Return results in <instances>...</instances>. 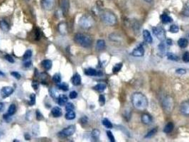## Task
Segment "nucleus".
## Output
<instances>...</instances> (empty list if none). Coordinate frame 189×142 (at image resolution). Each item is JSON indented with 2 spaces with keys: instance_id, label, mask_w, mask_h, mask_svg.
<instances>
[{
  "instance_id": "obj_1",
  "label": "nucleus",
  "mask_w": 189,
  "mask_h": 142,
  "mask_svg": "<svg viewBox=\"0 0 189 142\" xmlns=\"http://www.w3.org/2000/svg\"><path fill=\"white\" fill-rule=\"evenodd\" d=\"M132 102L134 107L139 111H144L148 106V99L141 92H135L132 95Z\"/></svg>"
},
{
  "instance_id": "obj_2",
  "label": "nucleus",
  "mask_w": 189,
  "mask_h": 142,
  "mask_svg": "<svg viewBox=\"0 0 189 142\" xmlns=\"http://www.w3.org/2000/svg\"><path fill=\"white\" fill-rule=\"evenodd\" d=\"M74 41L77 44L83 48H89L92 44L91 37L84 33H76L74 36Z\"/></svg>"
},
{
  "instance_id": "obj_3",
  "label": "nucleus",
  "mask_w": 189,
  "mask_h": 142,
  "mask_svg": "<svg viewBox=\"0 0 189 142\" xmlns=\"http://www.w3.org/2000/svg\"><path fill=\"white\" fill-rule=\"evenodd\" d=\"M100 18H101V20L108 26H114L117 23L116 16L110 11H102L100 14Z\"/></svg>"
},
{
  "instance_id": "obj_4",
  "label": "nucleus",
  "mask_w": 189,
  "mask_h": 142,
  "mask_svg": "<svg viewBox=\"0 0 189 142\" xmlns=\"http://www.w3.org/2000/svg\"><path fill=\"white\" fill-rule=\"evenodd\" d=\"M78 24L80 27L85 28V29H88V28H91L93 26L94 21H93V18L90 17V16L84 15L79 19Z\"/></svg>"
},
{
  "instance_id": "obj_5",
  "label": "nucleus",
  "mask_w": 189,
  "mask_h": 142,
  "mask_svg": "<svg viewBox=\"0 0 189 142\" xmlns=\"http://www.w3.org/2000/svg\"><path fill=\"white\" fill-rule=\"evenodd\" d=\"M163 107L168 113H170L174 109V100L171 97H167L163 100Z\"/></svg>"
},
{
  "instance_id": "obj_6",
  "label": "nucleus",
  "mask_w": 189,
  "mask_h": 142,
  "mask_svg": "<svg viewBox=\"0 0 189 142\" xmlns=\"http://www.w3.org/2000/svg\"><path fill=\"white\" fill-rule=\"evenodd\" d=\"M75 131V127L73 125L69 126L68 127L65 128L62 130L61 132H59V136L61 137H68V136L73 135Z\"/></svg>"
},
{
  "instance_id": "obj_7",
  "label": "nucleus",
  "mask_w": 189,
  "mask_h": 142,
  "mask_svg": "<svg viewBox=\"0 0 189 142\" xmlns=\"http://www.w3.org/2000/svg\"><path fill=\"white\" fill-rule=\"evenodd\" d=\"M152 31L154 34L156 36V38L160 41H164L166 38L165 31L161 27H153Z\"/></svg>"
},
{
  "instance_id": "obj_8",
  "label": "nucleus",
  "mask_w": 189,
  "mask_h": 142,
  "mask_svg": "<svg viewBox=\"0 0 189 142\" xmlns=\"http://www.w3.org/2000/svg\"><path fill=\"white\" fill-rule=\"evenodd\" d=\"M41 6L45 10H52L55 6V0H42Z\"/></svg>"
},
{
  "instance_id": "obj_9",
  "label": "nucleus",
  "mask_w": 189,
  "mask_h": 142,
  "mask_svg": "<svg viewBox=\"0 0 189 142\" xmlns=\"http://www.w3.org/2000/svg\"><path fill=\"white\" fill-rule=\"evenodd\" d=\"M14 92V89L12 87H4L0 91V94L2 98H7Z\"/></svg>"
},
{
  "instance_id": "obj_10",
  "label": "nucleus",
  "mask_w": 189,
  "mask_h": 142,
  "mask_svg": "<svg viewBox=\"0 0 189 142\" xmlns=\"http://www.w3.org/2000/svg\"><path fill=\"white\" fill-rule=\"evenodd\" d=\"M180 111L185 116L189 115V99L185 100L183 102L181 103V107H180Z\"/></svg>"
},
{
  "instance_id": "obj_11",
  "label": "nucleus",
  "mask_w": 189,
  "mask_h": 142,
  "mask_svg": "<svg viewBox=\"0 0 189 142\" xmlns=\"http://www.w3.org/2000/svg\"><path fill=\"white\" fill-rule=\"evenodd\" d=\"M144 54V47L142 45H139L138 47L134 49V51L132 52V55L135 57H142Z\"/></svg>"
},
{
  "instance_id": "obj_12",
  "label": "nucleus",
  "mask_w": 189,
  "mask_h": 142,
  "mask_svg": "<svg viewBox=\"0 0 189 142\" xmlns=\"http://www.w3.org/2000/svg\"><path fill=\"white\" fill-rule=\"evenodd\" d=\"M61 8L62 13L63 14V15H66L68 12V8H69V2H68V0H61Z\"/></svg>"
},
{
  "instance_id": "obj_13",
  "label": "nucleus",
  "mask_w": 189,
  "mask_h": 142,
  "mask_svg": "<svg viewBox=\"0 0 189 142\" xmlns=\"http://www.w3.org/2000/svg\"><path fill=\"white\" fill-rule=\"evenodd\" d=\"M143 37H144V41L148 43H151L153 41V38L151 37V33H149V31L148 30H144L143 31Z\"/></svg>"
},
{
  "instance_id": "obj_14",
  "label": "nucleus",
  "mask_w": 189,
  "mask_h": 142,
  "mask_svg": "<svg viewBox=\"0 0 189 142\" xmlns=\"http://www.w3.org/2000/svg\"><path fill=\"white\" fill-rule=\"evenodd\" d=\"M142 122L145 124H149L152 122V117L148 114H144L142 116Z\"/></svg>"
},
{
  "instance_id": "obj_15",
  "label": "nucleus",
  "mask_w": 189,
  "mask_h": 142,
  "mask_svg": "<svg viewBox=\"0 0 189 142\" xmlns=\"http://www.w3.org/2000/svg\"><path fill=\"white\" fill-rule=\"evenodd\" d=\"M85 75H89V76H96V75H102V73H101V72H98V71H96L95 70V69L93 68H88L86 69L85 70Z\"/></svg>"
},
{
  "instance_id": "obj_16",
  "label": "nucleus",
  "mask_w": 189,
  "mask_h": 142,
  "mask_svg": "<svg viewBox=\"0 0 189 142\" xmlns=\"http://www.w3.org/2000/svg\"><path fill=\"white\" fill-rule=\"evenodd\" d=\"M51 114L54 117H59L62 115V110L58 106H55L51 110Z\"/></svg>"
},
{
  "instance_id": "obj_17",
  "label": "nucleus",
  "mask_w": 189,
  "mask_h": 142,
  "mask_svg": "<svg viewBox=\"0 0 189 142\" xmlns=\"http://www.w3.org/2000/svg\"><path fill=\"white\" fill-rule=\"evenodd\" d=\"M67 102H68V97L66 95H62L59 96V97L58 99V103L59 105H65Z\"/></svg>"
},
{
  "instance_id": "obj_18",
  "label": "nucleus",
  "mask_w": 189,
  "mask_h": 142,
  "mask_svg": "<svg viewBox=\"0 0 189 142\" xmlns=\"http://www.w3.org/2000/svg\"><path fill=\"white\" fill-rule=\"evenodd\" d=\"M41 65L45 70H49L52 67V61L51 60H44L42 61Z\"/></svg>"
},
{
  "instance_id": "obj_19",
  "label": "nucleus",
  "mask_w": 189,
  "mask_h": 142,
  "mask_svg": "<svg viewBox=\"0 0 189 142\" xmlns=\"http://www.w3.org/2000/svg\"><path fill=\"white\" fill-rule=\"evenodd\" d=\"M105 41L102 39H100L97 41L96 43V49L98 51H102L105 49Z\"/></svg>"
},
{
  "instance_id": "obj_20",
  "label": "nucleus",
  "mask_w": 189,
  "mask_h": 142,
  "mask_svg": "<svg viewBox=\"0 0 189 142\" xmlns=\"http://www.w3.org/2000/svg\"><path fill=\"white\" fill-rule=\"evenodd\" d=\"M72 83H73V85H75V86H77V85H80L81 83V78L80 75L79 74H75V75L73 77V79H72Z\"/></svg>"
},
{
  "instance_id": "obj_21",
  "label": "nucleus",
  "mask_w": 189,
  "mask_h": 142,
  "mask_svg": "<svg viewBox=\"0 0 189 142\" xmlns=\"http://www.w3.org/2000/svg\"><path fill=\"white\" fill-rule=\"evenodd\" d=\"M188 44V41L186 38H181L178 41V45L179 46V47L182 48V49H184V48L187 47Z\"/></svg>"
},
{
  "instance_id": "obj_22",
  "label": "nucleus",
  "mask_w": 189,
  "mask_h": 142,
  "mask_svg": "<svg viewBox=\"0 0 189 142\" xmlns=\"http://www.w3.org/2000/svg\"><path fill=\"white\" fill-rule=\"evenodd\" d=\"M161 19L162 23H164V24H168V23H170L173 21V19H171L168 14H162V15L161 16Z\"/></svg>"
},
{
  "instance_id": "obj_23",
  "label": "nucleus",
  "mask_w": 189,
  "mask_h": 142,
  "mask_svg": "<svg viewBox=\"0 0 189 142\" xmlns=\"http://www.w3.org/2000/svg\"><path fill=\"white\" fill-rule=\"evenodd\" d=\"M106 88H107V85L105 83H99V84L95 85L94 89L98 92H103Z\"/></svg>"
},
{
  "instance_id": "obj_24",
  "label": "nucleus",
  "mask_w": 189,
  "mask_h": 142,
  "mask_svg": "<svg viewBox=\"0 0 189 142\" xmlns=\"http://www.w3.org/2000/svg\"><path fill=\"white\" fill-rule=\"evenodd\" d=\"M173 129H174V124H173L172 122H169V123H168L165 126V127L164 129V131L165 133H167V134H169V133H171L173 131Z\"/></svg>"
},
{
  "instance_id": "obj_25",
  "label": "nucleus",
  "mask_w": 189,
  "mask_h": 142,
  "mask_svg": "<svg viewBox=\"0 0 189 142\" xmlns=\"http://www.w3.org/2000/svg\"><path fill=\"white\" fill-rule=\"evenodd\" d=\"M65 117H66V120H73L75 118V113L74 112L73 110L68 111L66 112V115H65Z\"/></svg>"
},
{
  "instance_id": "obj_26",
  "label": "nucleus",
  "mask_w": 189,
  "mask_h": 142,
  "mask_svg": "<svg viewBox=\"0 0 189 142\" xmlns=\"http://www.w3.org/2000/svg\"><path fill=\"white\" fill-rule=\"evenodd\" d=\"M0 28L4 31H8L9 30V26L6 21L4 20L0 21Z\"/></svg>"
},
{
  "instance_id": "obj_27",
  "label": "nucleus",
  "mask_w": 189,
  "mask_h": 142,
  "mask_svg": "<svg viewBox=\"0 0 189 142\" xmlns=\"http://www.w3.org/2000/svg\"><path fill=\"white\" fill-rule=\"evenodd\" d=\"M100 131L98 129H94L91 133V136L92 138L95 140V141H98L99 139V137H100Z\"/></svg>"
},
{
  "instance_id": "obj_28",
  "label": "nucleus",
  "mask_w": 189,
  "mask_h": 142,
  "mask_svg": "<svg viewBox=\"0 0 189 142\" xmlns=\"http://www.w3.org/2000/svg\"><path fill=\"white\" fill-rule=\"evenodd\" d=\"M102 124H103L106 128H107V129H112L113 127L112 124L111 123L110 121L107 120V119H104V120H102Z\"/></svg>"
},
{
  "instance_id": "obj_29",
  "label": "nucleus",
  "mask_w": 189,
  "mask_h": 142,
  "mask_svg": "<svg viewBox=\"0 0 189 142\" xmlns=\"http://www.w3.org/2000/svg\"><path fill=\"white\" fill-rule=\"evenodd\" d=\"M58 88L60 89V90H62L63 91H68L69 90V87H68V85L66 83H62L61 84L58 85Z\"/></svg>"
},
{
  "instance_id": "obj_30",
  "label": "nucleus",
  "mask_w": 189,
  "mask_h": 142,
  "mask_svg": "<svg viewBox=\"0 0 189 142\" xmlns=\"http://www.w3.org/2000/svg\"><path fill=\"white\" fill-rule=\"evenodd\" d=\"M16 110H17V107H16V105H15V104H11V105L9 106V107L8 114L9 115H11V116H12V115H14L15 114Z\"/></svg>"
},
{
  "instance_id": "obj_31",
  "label": "nucleus",
  "mask_w": 189,
  "mask_h": 142,
  "mask_svg": "<svg viewBox=\"0 0 189 142\" xmlns=\"http://www.w3.org/2000/svg\"><path fill=\"white\" fill-rule=\"evenodd\" d=\"M31 56H32V51H31V50H28V51H26L25 53H24V56H23V60H29Z\"/></svg>"
},
{
  "instance_id": "obj_32",
  "label": "nucleus",
  "mask_w": 189,
  "mask_h": 142,
  "mask_svg": "<svg viewBox=\"0 0 189 142\" xmlns=\"http://www.w3.org/2000/svg\"><path fill=\"white\" fill-rule=\"evenodd\" d=\"M167 58L168 59L170 60H174V61H177V60H178V57L177 56H176V55L174 54V53H167Z\"/></svg>"
},
{
  "instance_id": "obj_33",
  "label": "nucleus",
  "mask_w": 189,
  "mask_h": 142,
  "mask_svg": "<svg viewBox=\"0 0 189 142\" xmlns=\"http://www.w3.org/2000/svg\"><path fill=\"white\" fill-rule=\"evenodd\" d=\"M183 14L185 16V17H189V0L187 1V3L185 4L184 8H183Z\"/></svg>"
},
{
  "instance_id": "obj_34",
  "label": "nucleus",
  "mask_w": 189,
  "mask_h": 142,
  "mask_svg": "<svg viewBox=\"0 0 189 142\" xmlns=\"http://www.w3.org/2000/svg\"><path fill=\"white\" fill-rule=\"evenodd\" d=\"M53 81H54V83H57V84H58L59 83H61V75H60L59 74H55L53 76Z\"/></svg>"
},
{
  "instance_id": "obj_35",
  "label": "nucleus",
  "mask_w": 189,
  "mask_h": 142,
  "mask_svg": "<svg viewBox=\"0 0 189 142\" xmlns=\"http://www.w3.org/2000/svg\"><path fill=\"white\" fill-rule=\"evenodd\" d=\"M122 67V63H117V64H116V65H114V67H113L112 71H113V72H118L120 70H121Z\"/></svg>"
},
{
  "instance_id": "obj_36",
  "label": "nucleus",
  "mask_w": 189,
  "mask_h": 142,
  "mask_svg": "<svg viewBox=\"0 0 189 142\" xmlns=\"http://www.w3.org/2000/svg\"><path fill=\"white\" fill-rule=\"evenodd\" d=\"M35 103H36V95H35L34 94H31V95H30V101L29 104L31 106H32Z\"/></svg>"
},
{
  "instance_id": "obj_37",
  "label": "nucleus",
  "mask_w": 189,
  "mask_h": 142,
  "mask_svg": "<svg viewBox=\"0 0 189 142\" xmlns=\"http://www.w3.org/2000/svg\"><path fill=\"white\" fill-rule=\"evenodd\" d=\"M179 31V28H178V26H176V25L173 24L170 26V31L171 33H177Z\"/></svg>"
},
{
  "instance_id": "obj_38",
  "label": "nucleus",
  "mask_w": 189,
  "mask_h": 142,
  "mask_svg": "<svg viewBox=\"0 0 189 142\" xmlns=\"http://www.w3.org/2000/svg\"><path fill=\"white\" fill-rule=\"evenodd\" d=\"M74 109V105L73 103L71 102H68L66 104V110L67 112L68 111H71V110H73Z\"/></svg>"
},
{
  "instance_id": "obj_39",
  "label": "nucleus",
  "mask_w": 189,
  "mask_h": 142,
  "mask_svg": "<svg viewBox=\"0 0 189 142\" xmlns=\"http://www.w3.org/2000/svg\"><path fill=\"white\" fill-rule=\"evenodd\" d=\"M156 131H157V129H151V131H149V132L147 133V134L146 135L145 137H146V138H149V137H151V136H154V135L155 134H156Z\"/></svg>"
},
{
  "instance_id": "obj_40",
  "label": "nucleus",
  "mask_w": 189,
  "mask_h": 142,
  "mask_svg": "<svg viewBox=\"0 0 189 142\" xmlns=\"http://www.w3.org/2000/svg\"><path fill=\"white\" fill-rule=\"evenodd\" d=\"M182 59H183V62H185V63H188L189 62V52L184 53L183 57H182Z\"/></svg>"
},
{
  "instance_id": "obj_41",
  "label": "nucleus",
  "mask_w": 189,
  "mask_h": 142,
  "mask_svg": "<svg viewBox=\"0 0 189 142\" xmlns=\"http://www.w3.org/2000/svg\"><path fill=\"white\" fill-rule=\"evenodd\" d=\"M59 31L61 33H63L66 31V26L65 24H61L59 25Z\"/></svg>"
},
{
  "instance_id": "obj_42",
  "label": "nucleus",
  "mask_w": 189,
  "mask_h": 142,
  "mask_svg": "<svg viewBox=\"0 0 189 142\" xmlns=\"http://www.w3.org/2000/svg\"><path fill=\"white\" fill-rule=\"evenodd\" d=\"M107 136H108L109 139L110 140V141H112V142L115 141V139H114V136H113L112 133L110 131H107Z\"/></svg>"
},
{
  "instance_id": "obj_43",
  "label": "nucleus",
  "mask_w": 189,
  "mask_h": 142,
  "mask_svg": "<svg viewBox=\"0 0 189 142\" xmlns=\"http://www.w3.org/2000/svg\"><path fill=\"white\" fill-rule=\"evenodd\" d=\"M99 102H100V105H101V106L104 105V104H105V96L102 95H100V97H99Z\"/></svg>"
},
{
  "instance_id": "obj_44",
  "label": "nucleus",
  "mask_w": 189,
  "mask_h": 142,
  "mask_svg": "<svg viewBox=\"0 0 189 142\" xmlns=\"http://www.w3.org/2000/svg\"><path fill=\"white\" fill-rule=\"evenodd\" d=\"M5 59H6L7 61L9 62V63H14V58H12V56H11V55H9V54H7L6 56H5Z\"/></svg>"
},
{
  "instance_id": "obj_45",
  "label": "nucleus",
  "mask_w": 189,
  "mask_h": 142,
  "mask_svg": "<svg viewBox=\"0 0 189 142\" xmlns=\"http://www.w3.org/2000/svg\"><path fill=\"white\" fill-rule=\"evenodd\" d=\"M77 97V93L75 91H72L69 94V97L70 99H75Z\"/></svg>"
},
{
  "instance_id": "obj_46",
  "label": "nucleus",
  "mask_w": 189,
  "mask_h": 142,
  "mask_svg": "<svg viewBox=\"0 0 189 142\" xmlns=\"http://www.w3.org/2000/svg\"><path fill=\"white\" fill-rule=\"evenodd\" d=\"M11 75L12 76H13V77L17 78V79H20L21 78V75L17 72H12Z\"/></svg>"
},
{
  "instance_id": "obj_47",
  "label": "nucleus",
  "mask_w": 189,
  "mask_h": 142,
  "mask_svg": "<svg viewBox=\"0 0 189 142\" xmlns=\"http://www.w3.org/2000/svg\"><path fill=\"white\" fill-rule=\"evenodd\" d=\"M36 119L37 120H41L43 119V115L40 112L39 110H37L36 111Z\"/></svg>"
},
{
  "instance_id": "obj_48",
  "label": "nucleus",
  "mask_w": 189,
  "mask_h": 142,
  "mask_svg": "<svg viewBox=\"0 0 189 142\" xmlns=\"http://www.w3.org/2000/svg\"><path fill=\"white\" fill-rule=\"evenodd\" d=\"M88 117H82V118L80 119V122H81V124H87L88 123Z\"/></svg>"
},
{
  "instance_id": "obj_49",
  "label": "nucleus",
  "mask_w": 189,
  "mask_h": 142,
  "mask_svg": "<svg viewBox=\"0 0 189 142\" xmlns=\"http://www.w3.org/2000/svg\"><path fill=\"white\" fill-rule=\"evenodd\" d=\"M31 65H32V63H31V60H27L25 62V63H24V67H31Z\"/></svg>"
},
{
  "instance_id": "obj_50",
  "label": "nucleus",
  "mask_w": 189,
  "mask_h": 142,
  "mask_svg": "<svg viewBox=\"0 0 189 142\" xmlns=\"http://www.w3.org/2000/svg\"><path fill=\"white\" fill-rule=\"evenodd\" d=\"M38 85H39V83L36 81H33L32 82V87L34 88L35 90H36L38 88Z\"/></svg>"
},
{
  "instance_id": "obj_51",
  "label": "nucleus",
  "mask_w": 189,
  "mask_h": 142,
  "mask_svg": "<svg viewBox=\"0 0 189 142\" xmlns=\"http://www.w3.org/2000/svg\"><path fill=\"white\" fill-rule=\"evenodd\" d=\"M185 72H186V70H185V69L180 68V69H178V70H176V73H178V74L183 75V74H185Z\"/></svg>"
},
{
  "instance_id": "obj_52",
  "label": "nucleus",
  "mask_w": 189,
  "mask_h": 142,
  "mask_svg": "<svg viewBox=\"0 0 189 142\" xmlns=\"http://www.w3.org/2000/svg\"><path fill=\"white\" fill-rule=\"evenodd\" d=\"M36 40H38L41 38V31L40 29L37 28L36 31Z\"/></svg>"
},
{
  "instance_id": "obj_53",
  "label": "nucleus",
  "mask_w": 189,
  "mask_h": 142,
  "mask_svg": "<svg viewBox=\"0 0 189 142\" xmlns=\"http://www.w3.org/2000/svg\"><path fill=\"white\" fill-rule=\"evenodd\" d=\"M4 119L7 121V122H9V121L11 120V115L9 114L8 113L7 114H4Z\"/></svg>"
},
{
  "instance_id": "obj_54",
  "label": "nucleus",
  "mask_w": 189,
  "mask_h": 142,
  "mask_svg": "<svg viewBox=\"0 0 189 142\" xmlns=\"http://www.w3.org/2000/svg\"><path fill=\"white\" fill-rule=\"evenodd\" d=\"M4 103L3 102H0V112L2 111L3 109H4Z\"/></svg>"
},
{
  "instance_id": "obj_55",
  "label": "nucleus",
  "mask_w": 189,
  "mask_h": 142,
  "mask_svg": "<svg viewBox=\"0 0 189 142\" xmlns=\"http://www.w3.org/2000/svg\"><path fill=\"white\" fill-rule=\"evenodd\" d=\"M167 43L169 45H171L172 44V41L170 40V39H168V40H167Z\"/></svg>"
},
{
  "instance_id": "obj_56",
  "label": "nucleus",
  "mask_w": 189,
  "mask_h": 142,
  "mask_svg": "<svg viewBox=\"0 0 189 142\" xmlns=\"http://www.w3.org/2000/svg\"><path fill=\"white\" fill-rule=\"evenodd\" d=\"M25 138H26V140H30V136H29V135H27V134H25Z\"/></svg>"
},
{
  "instance_id": "obj_57",
  "label": "nucleus",
  "mask_w": 189,
  "mask_h": 142,
  "mask_svg": "<svg viewBox=\"0 0 189 142\" xmlns=\"http://www.w3.org/2000/svg\"><path fill=\"white\" fill-rule=\"evenodd\" d=\"M5 74L3 72H1V70H0V77H3V76H4Z\"/></svg>"
},
{
  "instance_id": "obj_58",
  "label": "nucleus",
  "mask_w": 189,
  "mask_h": 142,
  "mask_svg": "<svg viewBox=\"0 0 189 142\" xmlns=\"http://www.w3.org/2000/svg\"><path fill=\"white\" fill-rule=\"evenodd\" d=\"M144 1H146V2L149 3V2H151V1H152V0H144Z\"/></svg>"
}]
</instances>
